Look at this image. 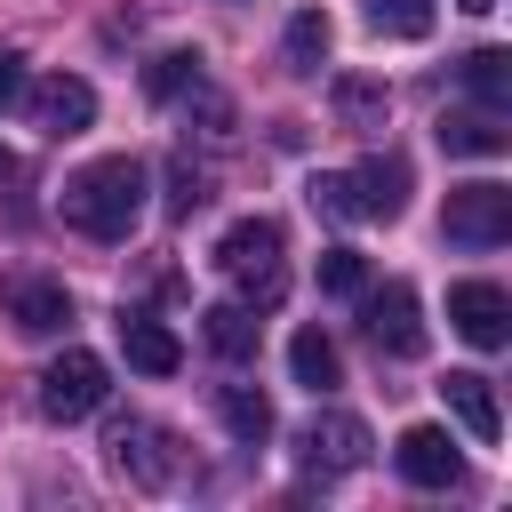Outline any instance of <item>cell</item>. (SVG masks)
Here are the masks:
<instances>
[{
    "label": "cell",
    "mask_w": 512,
    "mask_h": 512,
    "mask_svg": "<svg viewBox=\"0 0 512 512\" xmlns=\"http://www.w3.org/2000/svg\"><path fill=\"white\" fill-rule=\"evenodd\" d=\"M144 216V160L136 152H104L64 184V224L88 240H128Z\"/></svg>",
    "instance_id": "cell-1"
},
{
    "label": "cell",
    "mask_w": 512,
    "mask_h": 512,
    "mask_svg": "<svg viewBox=\"0 0 512 512\" xmlns=\"http://www.w3.org/2000/svg\"><path fill=\"white\" fill-rule=\"evenodd\" d=\"M304 200L320 216H344V224H392L408 208V160H360V168H320L304 184Z\"/></svg>",
    "instance_id": "cell-2"
},
{
    "label": "cell",
    "mask_w": 512,
    "mask_h": 512,
    "mask_svg": "<svg viewBox=\"0 0 512 512\" xmlns=\"http://www.w3.org/2000/svg\"><path fill=\"white\" fill-rule=\"evenodd\" d=\"M216 272H232L248 304H280V288H288V272H280V224H272V216H240V224H224V240H216Z\"/></svg>",
    "instance_id": "cell-3"
},
{
    "label": "cell",
    "mask_w": 512,
    "mask_h": 512,
    "mask_svg": "<svg viewBox=\"0 0 512 512\" xmlns=\"http://www.w3.org/2000/svg\"><path fill=\"white\" fill-rule=\"evenodd\" d=\"M440 232L456 240V248H504L512 240V192L504 184H456L448 192V208H440Z\"/></svg>",
    "instance_id": "cell-4"
},
{
    "label": "cell",
    "mask_w": 512,
    "mask_h": 512,
    "mask_svg": "<svg viewBox=\"0 0 512 512\" xmlns=\"http://www.w3.org/2000/svg\"><path fill=\"white\" fill-rule=\"evenodd\" d=\"M104 392H112V368H104L96 352H64V360H48V368H40V416H56V424L96 416V408H104Z\"/></svg>",
    "instance_id": "cell-5"
},
{
    "label": "cell",
    "mask_w": 512,
    "mask_h": 512,
    "mask_svg": "<svg viewBox=\"0 0 512 512\" xmlns=\"http://www.w3.org/2000/svg\"><path fill=\"white\" fill-rule=\"evenodd\" d=\"M296 464H304V472H320V480L360 472V464H368V424H360V416H344V408L312 416V424L296 432Z\"/></svg>",
    "instance_id": "cell-6"
},
{
    "label": "cell",
    "mask_w": 512,
    "mask_h": 512,
    "mask_svg": "<svg viewBox=\"0 0 512 512\" xmlns=\"http://www.w3.org/2000/svg\"><path fill=\"white\" fill-rule=\"evenodd\" d=\"M448 328L464 344H480V352H504L512 344V296L496 280H456L448 288Z\"/></svg>",
    "instance_id": "cell-7"
},
{
    "label": "cell",
    "mask_w": 512,
    "mask_h": 512,
    "mask_svg": "<svg viewBox=\"0 0 512 512\" xmlns=\"http://www.w3.org/2000/svg\"><path fill=\"white\" fill-rule=\"evenodd\" d=\"M360 320H368V344H376V352H392V360H416V352H424V304H416L408 280H384V288L360 304Z\"/></svg>",
    "instance_id": "cell-8"
},
{
    "label": "cell",
    "mask_w": 512,
    "mask_h": 512,
    "mask_svg": "<svg viewBox=\"0 0 512 512\" xmlns=\"http://www.w3.org/2000/svg\"><path fill=\"white\" fill-rule=\"evenodd\" d=\"M24 112H32V128H48V136H80V128L96 120V88H88L80 72H48V80H24Z\"/></svg>",
    "instance_id": "cell-9"
},
{
    "label": "cell",
    "mask_w": 512,
    "mask_h": 512,
    "mask_svg": "<svg viewBox=\"0 0 512 512\" xmlns=\"http://www.w3.org/2000/svg\"><path fill=\"white\" fill-rule=\"evenodd\" d=\"M392 464H400V480H416V488H456V480H464V456H456V440H448L440 424H408V432L392 440Z\"/></svg>",
    "instance_id": "cell-10"
},
{
    "label": "cell",
    "mask_w": 512,
    "mask_h": 512,
    "mask_svg": "<svg viewBox=\"0 0 512 512\" xmlns=\"http://www.w3.org/2000/svg\"><path fill=\"white\" fill-rule=\"evenodd\" d=\"M112 464L136 480V488H168L176 480V456H168V432L160 424H112Z\"/></svg>",
    "instance_id": "cell-11"
},
{
    "label": "cell",
    "mask_w": 512,
    "mask_h": 512,
    "mask_svg": "<svg viewBox=\"0 0 512 512\" xmlns=\"http://www.w3.org/2000/svg\"><path fill=\"white\" fill-rule=\"evenodd\" d=\"M8 320H16V336H64L72 328V296H64V280H8Z\"/></svg>",
    "instance_id": "cell-12"
},
{
    "label": "cell",
    "mask_w": 512,
    "mask_h": 512,
    "mask_svg": "<svg viewBox=\"0 0 512 512\" xmlns=\"http://www.w3.org/2000/svg\"><path fill=\"white\" fill-rule=\"evenodd\" d=\"M440 152H464V160H496L504 144H512V128H504V112H488V104H472V112H440Z\"/></svg>",
    "instance_id": "cell-13"
},
{
    "label": "cell",
    "mask_w": 512,
    "mask_h": 512,
    "mask_svg": "<svg viewBox=\"0 0 512 512\" xmlns=\"http://www.w3.org/2000/svg\"><path fill=\"white\" fill-rule=\"evenodd\" d=\"M440 400H448V416L488 448L496 432H504V416H496V392H488V376L480 368H448V384H440Z\"/></svg>",
    "instance_id": "cell-14"
},
{
    "label": "cell",
    "mask_w": 512,
    "mask_h": 512,
    "mask_svg": "<svg viewBox=\"0 0 512 512\" xmlns=\"http://www.w3.org/2000/svg\"><path fill=\"white\" fill-rule=\"evenodd\" d=\"M120 352H128V368H144V376H176V368H184V344H176L160 320H144V312L120 320Z\"/></svg>",
    "instance_id": "cell-15"
},
{
    "label": "cell",
    "mask_w": 512,
    "mask_h": 512,
    "mask_svg": "<svg viewBox=\"0 0 512 512\" xmlns=\"http://www.w3.org/2000/svg\"><path fill=\"white\" fill-rule=\"evenodd\" d=\"M288 376H296L304 392H336V384H344V352H336L320 328H296V336H288Z\"/></svg>",
    "instance_id": "cell-16"
},
{
    "label": "cell",
    "mask_w": 512,
    "mask_h": 512,
    "mask_svg": "<svg viewBox=\"0 0 512 512\" xmlns=\"http://www.w3.org/2000/svg\"><path fill=\"white\" fill-rule=\"evenodd\" d=\"M256 328H264L256 304H208V312H200V336H208L216 360H248V352H256Z\"/></svg>",
    "instance_id": "cell-17"
},
{
    "label": "cell",
    "mask_w": 512,
    "mask_h": 512,
    "mask_svg": "<svg viewBox=\"0 0 512 512\" xmlns=\"http://www.w3.org/2000/svg\"><path fill=\"white\" fill-rule=\"evenodd\" d=\"M216 416H224V432H232L240 448H264V440H272V400H264L256 384H224V392H216Z\"/></svg>",
    "instance_id": "cell-18"
},
{
    "label": "cell",
    "mask_w": 512,
    "mask_h": 512,
    "mask_svg": "<svg viewBox=\"0 0 512 512\" xmlns=\"http://www.w3.org/2000/svg\"><path fill=\"white\" fill-rule=\"evenodd\" d=\"M328 40H336V32H328V16H320V8H296V16H288V32H280L288 72H296V80H312V72L328 64Z\"/></svg>",
    "instance_id": "cell-19"
},
{
    "label": "cell",
    "mask_w": 512,
    "mask_h": 512,
    "mask_svg": "<svg viewBox=\"0 0 512 512\" xmlns=\"http://www.w3.org/2000/svg\"><path fill=\"white\" fill-rule=\"evenodd\" d=\"M464 88H472L488 112H504V104H512V56H504V48H472V56H464Z\"/></svg>",
    "instance_id": "cell-20"
},
{
    "label": "cell",
    "mask_w": 512,
    "mask_h": 512,
    "mask_svg": "<svg viewBox=\"0 0 512 512\" xmlns=\"http://www.w3.org/2000/svg\"><path fill=\"white\" fill-rule=\"evenodd\" d=\"M384 112H392V96H384V80H336V120L344 128H384Z\"/></svg>",
    "instance_id": "cell-21"
},
{
    "label": "cell",
    "mask_w": 512,
    "mask_h": 512,
    "mask_svg": "<svg viewBox=\"0 0 512 512\" xmlns=\"http://www.w3.org/2000/svg\"><path fill=\"white\" fill-rule=\"evenodd\" d=\"M144 88H152V104H176L184 88H200V48H168V56H152Z\"/></svg>",
    "instance_id": "cell-22"
},
{
    "label": "cell",
    "mask_w": 512,
    "mask_h": 512,
    "mask_svg": "<svg viewBox=\"0 0 512 512\" xmlns=\"http://www.w3.org/2000/svg\"><path fill=\"white\" fill-rule=\"evenodd\" d=\"M368 24L384 40H424L432 32V0H368Z\"/></svg>",
    "instance_id": "cell-23"
},
{
    "label": "cell",
    "mask_w": 512,
    "mask_h": 512,
    "mask_svg": "<svg viewBox=\"0 0 512 512\" xmlns=\"http://www.w3.org/2000/svg\"><path fill=\"white\" fill-rule=\"evenodd\" d=\"M320 288H328V296H368L360 248H320Z\"/></svg>",
    "instance_id": "cell-24"
},
{
    "label": "cell",
    "mask_w": 512,
    "mask_h": 512,
    "mask_svg": "<svg viewBox=\"0 0 512 512\" xmlns=\"http://www.w3.org/2000/svg\"><path fill=\"white\" fill-rule=\"evenodd\" d=\"M200 200H208V176H200L192 160H176V168H168V216H192Z\"/></svg>",
    "instance_id": "cell-25"
},
{
    "label": "cell",
    "mask_w": 512,
    "mask_h": 512,
    "mask_svg": "<svg viewBox=\"0 0 512 512\" xmlns=\"http://www.w3.org/2000/svg\"><path fill=\"white\" fill-rule=\"evenodd\" d=\"M8 104H24V56L16 48H0V112Z\"/></svg>",
    "instance_id": "cell-26"
},
{
    "label": "cell",
    "mask_w": 512,
    "mask_h": 512,
    "mask_svg": "<svg viewBox=\"0 0 512 512\" xmlns=\"http://www.w3.org/2000/svg\"><path fill=\"white\" fill-rule=\"evenodd\" d=\"M8 184H16V152L0 144V192H8Z\"/></svg>",
    "instance_id": "cell-27"
},
{
    "label": "cell",
    "mask_w": 512,
    "mask_h": 512,
    "mask_svg": "<svg viewBox=\"0 0 512 512\" xmlns=\"http://www.w3.org/2000/svg\"><path fill=\"white\" fill-rule=\"evenodd\" d=\"M456 8H472V16H488V8H496V0H456Z\"/></svg>",
    "instance_id": "cell-28"
}]
</instances>
